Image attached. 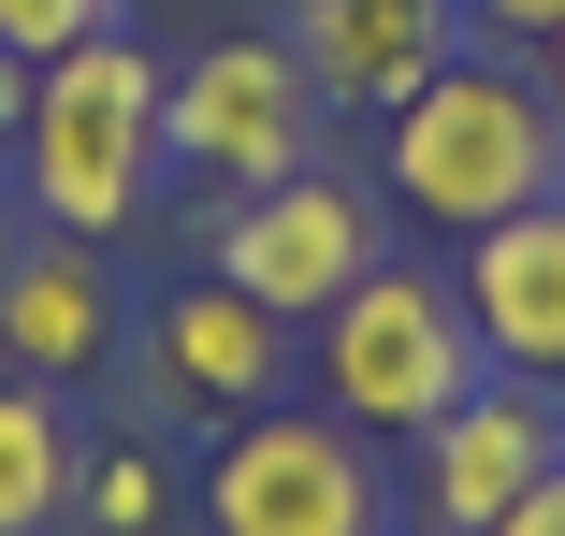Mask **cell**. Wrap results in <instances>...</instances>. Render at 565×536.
Instances as JSON below:
<instances>
[{
  "mask_svg": "<svg viewBox=\"0 0 565 536\" xmlns=\"http://www.w3.org/2000/svg\"><path fill=\"white\" fill-rule=\"evenodd\" d=\"M131 377H146V406L174 436H233V420L305 392V334L276 304H247L233 276H189V290L131 304Z\"/></svg>",
  "mask_w": 565,
  "mask_h": 536,
  "instance_id": "52a82bcc",
  "label": "cell"
},
{
  "mask_svg": "<svg viewBox=\"0 0 565 536\" xmlns=\"http://www.w3.org/2000/svg\"><path fill=\"white\" fill-rule=\"evenodd\" d=\"M551 464H565V392H536V377H479V392L406 450V522H420V536H493Z\"/></svg>",
  "mask_w": 565,
  "mask_h": 536,
  "instance_id": "ba28073f",
  "label": "cell"
},
{
  "mask_svg": "<svg viewBox=\"0 0 565 536\" xmlns=\"http://www.w3.org/2000/svg\"><path fill=\"white\" fill-rule=\"evenodd\" d=\"M160 522H174V464L146 436H102L73 479V536H160Z\"/></svg>",
  "mask_w": 565,
  "mask_h": 536,
  "instance_id": "4fadbf2b",
  "label": "cell"
},
{
  "mask_svg": "<svg viewBox=\"0 0 565 536\" xmlns=\"http://www.w3.org/2000/svg\"><path fill=\"white\" fill-rule=\"evenodd\" d=\"M203 536H406V479L333 406H262L203 450Z\"/></svg>",
  "mask_w": 565,
  "mask_h": 536,
  "instance_id": "277c9868",
  "label": "cell"
},
{
  "mask_svg": "<svg viewBox=\"0 0 565 536\" xmlns=\"http://www.w3.org/2000/svg\"><path fill=\"white\" fill-rule=\"evenodd\" d=\"M392 261V203L363 189V174H290V189H247V203H217V247H203V276H233L247 304H276L290 334H319L333 304H349L363 276Z\"/></svg>",
  "mask_w": 565,
  "mask_h": 536,
  "instance_id": "8992f818",
  "label": "cell"
},
{
  "mask_svg": "<svg viewBox=\"0 0 565 536\" xmlns=\"http://www.w3.org/2000/svg\"><path fill=\"white\" fill-rule=\"evenodd\" d=\"M15 131H30V58H0V160H15Z\"/></svg>",
  "mask_w": 565,
  "mask_h": 536,
  "instance_id": "e0dca14e",
  "label": "cell"
},
{
  "mask_svg": "<svg viewBox=\"0 0 565 536\" xmlns=\"http://www.w3.org/2000/svg\"><path fill=\"white\" fill-rule=\"evenodd\" d=\"M160 101H174V73H160L131 30L44 58V73H30V131H15V203H30L44 233H73V247L146 233V203H160V174H174Z\"/></svg>",
  "mask_w": 565,
  "mask_h": 536,
  "instance_id": "7a4b0ae2",
  "label": "cell"
},
{
  "mask_svg": "<svg viewBox=\"0 0 565 536\" xmlns=\"http://www.w3.org/2000/svg\"><path fill=\"white\" fill-rule=\"evenodd\" d=\"M536 58H551V73H536V87H551V101H565V30H551V44H536Z\"/></svg>",
  "mask_w": 565,
  "mask_h": 536,
  "instance_id": "ac0fdd59",
  "label": "cell"
},
{
  "mask_svg": "<svg viewBox=\"0 0 565 536\" xmlns=\"http://www.w3.org/2000/svg\"><path fill=\"white\" fill-rule=\"evenodd\" d=\"M479 377H493V349H479L465 290H449V261H377L305 334V392L349 420V436H377V450H420Z\"/></svg>",
  "mask_w": 565,
  "mask_h": 536,
  "instance_id": "3957f363",
  "label": "cell"
},
{
  "mask_svg": "<svg viewBox=\"0 0 565 536\" xmlns=\"http://www.w3.org/2000/svg\"><path fill=\"white\" fill-rule=\"evenodd\" d=\"M73 479H87L73 406L30 392V377H0V536H58L73 522Z\"/></svg>",
  "mask_w": 565,
  "mask_h": 536,
  "instance_id": "7c38bea8",
  "label": "cell"
},
{
  "mask_svg": "<svg viewBox=\"0 0 565 536\" xmlns=\"http://www.w3.org/2000/svg\"><path fill=\"white\" fill-rule=\"evenodd\" d=\"M102 30H131V0H0V58H73V44H102Z\"/></svg>",
  "mask_w": 565,
  "mask_h": 536,
  "instance_id": "5bb4252c",
  "label": "cell"
},
{
  "mask_svg": "<svg viewBox=\"0 0 565 536\" xmlns=\"http://www.w3.org/2000/svg\"><path fill=\"white\" fill-rule=\"evenodd\" d=\"M15 218H30V203H15V189H0V261H15Z\"/></svg>",
  "mask_w": 565,
  "mask_h": 536,
  "instance_id": "d6986e66",
  "label": "cell"
},
{
  "mask_svg": "<svg viewBox=\"0 0 565 536\" xmlns=\"http://www.w3.org/2000/svg\"><path fill=\"white\" fill-rule=\"evenodd\" d=\"M493 536H565V464H551V479H536V493H522V507L493 522Z\"/></svg>",
  "mask_w": 565,
  "mask_h": 536,
  "instance_id": "2e32d148",
  "label": "cell"
},
{
  "mask_svg": "<svg viewBox=\"0 0 565 536\" xmlns=\"http://www.w3.org/2000/svg\"><path fill=\"white\" fill-rule=\"evenodd\" d=\"M465 15H479L493 44H551V30H565V0H465Z\"/></svg>",
  "mask_w": 565,
  "mask_h": 536,
  "instance_id": "9a60e30c",
  "label": "cell"
},
{
  "mask_svg": "<svg viewBox=\"0 0 565 536\" xmlns=\"http://www.w3.org/2000/svg\"><path fill=\"white\" fill-rule=\"evenodd\" d=\"M449 290H465V319H479L493 377L565 392V189H551V203H522V218H493V233H465Z\"/></svg>",
  "mask_w": 565,
  "mask_h": 536,
  "instance_id": "30bf717a",
  "label": "cell"
},
{
  "mask_svg": "<svg viewBox=\"0 0 565 536\" xmlns=\"http://www.w3.org/2000/svg\"><path fill=\"white\" fill-rule=\"evenodd\" d=\"M102 363H131V290H117V247L15 233V261H0V377H30V392H87Z\"/></svg>",
  "mask_w": 565,
  "mask_h": 536,
  "instance_id": "9c48e42d",
  "label": "cell"
},
{
  "mask_svg": "<svg viewBox=\"0 0 565 536\" xmlns=\"http://www.w3.org/2000/svg\"><path fill=\"white\" fill-rule=\"evenodd\" d=\"M319 131H333V101L305 87V58H290L276 30H217L203 58H174L160 146H174V174H203L217 203H247V189H290V174H319Z\"/></svg>",
  "mask_w": 565,
  "mask_h": 536,
  "instance_id": "5b68a950",
  "label": "cell"
},
{
  "mask_svg": "<svg viewBox=\"0 0 565 536\" xmlns=\"http://www.w3.org/2000/svg\"><path fill=\"white\" fill-rule=\"evenodd\" d=\"M377 189L465 247V233H493V218H522V203L565 189V101L536 73H508V58H465V44H449L392 117H377Z\"/></svg>",
  "mask_w": 565,
  "mask_h": 536,
  "instance_id": "6da1fadb",
  "label": "cell"
},
{
  "mask_svg": "<svg viewBox=\"0 0 565 536\" xmlns=\"http://www.w3.org/2000/svg\"><path fill=\"white\" fill-rule=\"evenodd\" d=\"M305 87L333 101V117H392V101L449 58V0H290V30Z\"/></svg>",
  "mask_w": 565,
  "mask_h": 536,
  "instance_id": "8fae6325",
  "label": "cell"
}]
</instances>
